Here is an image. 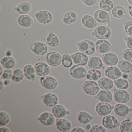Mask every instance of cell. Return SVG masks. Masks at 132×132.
Instances as JSON below:
<instances>
[{
  "mask_svg": "<svg viewBox=\"0 0 132 132\" xmlns=\"http://www.w3.org/2000/svg\"><path fill=\"white\" fill-rule=\"evenodd\" d=\"M92 35L100 40H107L111 37V31L109 28L101 25L95 29L92 33Z\"/></svg>",
  "mask_w": 132,
  "mask_h": 132,
  "instance_id": "obj_1",
  "label": "cell"
},
{
  "mask_svg": "<svg viewBox=\"0 0 132 132\" xmlns=\"http://www.w3.org/2000/svg\"><path fill=\"white\" fill-rule=\"evenodd\" d=\"M82 88L87 95H95L98 93L100 90L98 84L95 81H87L82 84Z\"/></svg>",
  "mask_w": 132,
  "mask_h": 132,
  "instance_id": "obj_2",
  "label": "cell"
},
{
  "mask_svg": "<svg viewBox=\"0 0 132 132\" xmlns=\"http://www.w3.org/2000/svg\"><path fill=\"white\" fill-rule=\"evenodd\" d=\"M78 48L81 52L88 55L94 54L96 49L95 44L89 40H84L81 42L79 44Z\"/></svg>",
  "mask_w": 132,
  "mask_h": 132,
  "instance_id": "obj_3",
  "label": "cell"
},
{
  "mask_svg": "<svg viewBox=\"0 0 132 132\" xmlns=\"http://www.w3.org/2000/svg\"><path fill=\"white\" fill-rule=\"evenodd\" d=\"M40 82L44 88L48 90L55 89L57 86V79L51 76H44L40 79Z\"/></svg>",
  "mask_w": 132,
  "mask_h": 132,
  "instance_id": "obj_4",
  "label": "cell"
},
{
  "mask_svg": "<svg viewBox=\"0 0 132 132\" xmlns=\"http://www.w3.org/2000/svg\"><path fill=\"white\" fill-rule=\"evenodd\" d=\"M61 55L57 52H48L46 56V61L48 64L53 67L58 66L62 62Z\"/></svg>",
  "mask_w": 132,
  "mask_h": 132,
  "instance_id": "obj_5",
  "label": "cell"
},
{
  "mask_svg": "<svg viewBox=\"0 0 132 132\" xmlns=\"http://www.w3.org/2000/svg\"><path fill=\"white\" fill-rule=\"evenodd\" d=\"M34 68L36 74L39 76H46L50 74L52 71L47 64L41 62L36 63Z\"/></svg>",
  "mask_w": 132,
  "mask_h": 132,
  "instance_id": "obj_6",
  "label": "cell"
},
{
  "mask_svg": "<svg viewBox=\"0 0 132 132\" xmlns=\"http://www.w3.org/2000/svg\"><path fill=\"white\" fill-rule=\"evenodd\" d=\"M114 100L117 102L120 103H125L129 100L130 96L127 92L123 89H115L113 93Z\"/></svg>",
  "mask_w": 132,
  "mask_h": 132,
  "instance_id": "obj_7",
  "label": "cell"
},
{
  "mask_svg": "<svg viewBox=\"0 0 132 132\" xmlns=\"http://www.w3.org/2000/svg\"><path fill=\"white\" fill-rule=\"evenodd\" d=\"M70 74L74 78L81 79L86 76V71L84 67L76 65L70 69Z\"/></svg>",
  "mask_w": 132,
  "mask_h": 132,
  "instance_id": "obj_8",
  "label": "cell"
},
{
  "mask_svg": "<svg viewBox=\"0 0 132 132\" xmlns=\"http://www.w3.org/2000/svg\"><path fill=\"white\" fill-rule=\"evenodd\" d=\"M113 107V106L109 103L103 102L97 104L96 106V110L100 116H104L110 114Z\"/></svg>",
  "mask_w": 132,
  "mask_h": 132,
  "instance_id": "obj_9",
  "label": "cell"
},
{
  "mask_svg": "<svg viewBox=\"0 0 132 132\" xmlns=\"http://www.w3.org/2000/svg\"><path fill=\"white\" fill-rule=\"evenodd\" d=\"M31 51L36 54L43 55L47 52L48 48L45 44L42 42H35L30 46Z\"/></svg>",
  "mask_w": 132,
  "mask_h": 132,
  "instance_id": "obj_10",
  "label": "cell"
},
{
  "mask_svg": "<svg viewBox=\"0 0 132 132\" xmlns=\"http://www.w3.org/2000/svg\"><path fill=\"white\" fill-rule=\"evenodd\" d=\"M96 50L100 54H104L109 52L112 48L110 43L105 40H100L96 42Z\"/></svg>",
  "mask_w": 132,
  "mask_h": 132,
  "instance_id": "obj_11",
  "label": "cell"
},
{
  "mask_svg": "<svg viewBox=\"0 0 132 132\" xmlns=\"http://www.w3.org/2000/svg\"><path fill=\"white\" fill-rule=\"evenodd\" d=\"M73 62L75 64L80 66H85L88 61V58L86 55L82 52H78L71 55Z\"/></svg>",
  "mask_w": 132,
  "mask_h": 132,
  "instance_id": "obj_12",
  "label": "cell"
},
{
  "mask_svg": "<svg viewBox=\"0 0 132 132\" xmlns=\"http://www.w3.org/2000/svg\"><path fill=\"white\" fill-rule=\"evenodd\" d=\"M42 100L44 103L48 107H53L57 104L59 99L55 94L48 93L42 96Z\"/></svg>",
  "mask_w": 132,
  "mask_h": 132,
  "instance_id": "obj_13",
  "label": "cell"
},
{
  "mask_svg": "<svg viewBox=\"0 0 132 132\" xmlns=\"http://www.w3.org/2000/svg\"><path fill=\"white\" fill-rule=\"evenodd\" d=\"M36 18L41 23L48 24L51 22L52 16L51 14L49 11L46 10H42L37 13Z\"/></svg>",
  "mask_w": 132,
  "mask_h": 132,
  "instance_id": "obj_14",
  "label": "cell"
},
{
  "mask_svg": "<svg viewBox=\"0 0 132 132\" xmlns=\"http://www.w3.org/2000/svg\"><path fill=\"white\" fill-rule=\"evenodd\" d=\"M102 123L106 128L113 129L118 126L119 122L115 117L111 115H107L103 118Z\"/></svg>",
  "mask_w": 132,
  "mask_h": 132,
  "instance_id": "obj_15",
  "label": "cell"
},
{
  "mask_svg": "<svg viewBox=\"0 0 132 132\" xmlns=\"http://www.w3.org/2000/svg\"><path fill=\"white\" fill-rule=\"evenodd\" d=\"M38 120L44 125L50 126L54 124L55 121V118L52 113L46 112L40 115L38 118Z\"/></svg>",
  "mask_w": 132,
  "mask_h": 132,
  "instance_id": "obj_16",
  "label": "cell"
},
{
  "mask_svg": "<svg viewBox=\"0 0 132 132\" xmlns=\"http://www.w3.org/2000/svg\"><path fill=\"white\" fill-rule=\"evenodd\" d=\"M95 20L100 23H110V18L109 15L106 11L102 10L96 11L94 14Z\"/></svg>",
  "mask_w": 132,
  "mask_h": 132,
  "instance_id": "obj_17",
  "label": "cell"
},
{
  "mask_svg": "<svg viewBox=\"0 0 132 132\" xmlns=\"http://www.w3.org/2000/svg\"><path fill=\"white\" fill-rule=\"evenodd\" d=\"M102 59L104 64L108 66L116 65L118 62V57L112 52L104 54L102 56Z\"/></svg>",
  "mask_w": 132,
  "mask_h": 132,
  "instance_id": "obj_18",
  "label": "cell"
},
{
  "mask_svg": "<svg viewBox=\"0 0 132 132\" xmlns=\"http://www.w3.org/2000/svg\"><path fill=\"white\" fill-rule=\"evenodd\" d=\"M105 74L107 77L112 80H116L119 78L121 76L120 70L116 66L107 68L105 71Z\"/></svg>",
  "mask_w": 132,
  "mask_h": 132,
  "instance_id": "obj_19",
  "label": "cell"
},
{
  "mask_svg": "<svg viewBox=\"0 0 132 132\" xmlns=\"http://www.w3.org/2000/svg\"><path fill=\"white\" fill-rule=\"evenodd\" d=\"M71 122L66 119L57 118L56 119V126L60 131H68L71 129Z\"/></svg>",
  "mask_w": 132,
  "mask_h": 132,
  "instance_id": "obj_20",
  "label": "cell"
},
{
  "mask_svg": "<svg viewBox=\"0 0 132 132\" xmlns=\"http://www.w3.org/2000/svg\"><path fill=\"white\" fill-rule=\"evenodd\" d=\"M95 98L101 102L109 103L111 102L112 100L113 96L111 92L103 89L98 93L97 95L95 96Z\"/></svg>",
  "mask_w": 132,
  "mask_h": 132,
  "instance_id": "obj_21",
  "label": "cell"
},
{
  "mask_svg": "<svg viewBox=\"0 0 132 132\" xmlns=\"http://www.w3.org/2000/svg\"><path fill=\"white\" fill-rule=\"evenodd\" d=\"M18 23L23 27H30L34 25V22L31 17L27 15H21L18 20Z\"/></svg>",
  "mask_w": 132,
  "mask_h": 132,
  "instance_id": "obj_22",
  "label": "cell"
},
{
  "mask_svg": "<svg viewBox=\"0 0 132 132\" xmlns=\"http://www.w3.org/2000/svg\"><path fill=\"white\" fill-rule=\"evenodd\" d=\"M52 112L55 117L57 118H62L68 114L66 108L61 105H57L54 106Z\"/></svg>",
  "mask_w": 132,
  "mask_h": 132,
  "instance_id": "obj_23",
  "label": "cell"
},
{
  "mask_svg": "<svg viewBox=\"0 0 132 132\" xmlns=\"http://www.w3.org/2000/svg\"><path fill=\"white\" fill-rule=\"evenodd\" d=\"M88 66L92 69H99L104 68L102 60L97 57H93L90 58L88 62Z\"/></svg>",
  "mask_w": 132,
  "mask_h": 132,
  "instance_id": "obj_24",
  "label": "cell"
},
{
  "mask_svg": "<svg viewBox=\"0 0 132 132\" xmlns=\"http://www.w3.org/2000/svg\"><path fill=\"white\" fill-rule=\"evenodd\" d=\"M82 23L84 27L89 29L94 28L97 24V22L95 19L89 15H85L82 17Z\"/></svg>",
  "mask_w": 132,
  "mask_h": 132,
  "instance_id": "obj_25",
  "label": "cell"
},
{
  "mask_svg": "<svg viewBox=\"0 0 132 132\" xmlns=\"http://www.w3.org/2000/svg\"><path fill=\"white\" fill-rule=\"evenodd\" d=\"M114 112L119 116L124 117L129 114L130 109L126 105L119 103L115 106Z\"/></svg>",
  "mask_w": 132,
  "mask_h": 132,
  "instance_id": "obj_26",
  "label": "cell"
},
{
  "mask_svg": "<svg viewBox=\"0 0 132 132\" xmlns=\"http://www.w3.org/2000/svg\"><path fill=\"white\" fill-rule=\"evenodd\" d=\"M1 64L6 69H11L16 65V62L14 58L7 56L2 59L1 61Z\"/></svg>",
  "mask_w": 132,
  "mask_h": 132,
  "instance_id": "obj_27",
  "label": "cell"
},
{
  "mask_svg": "<svg viewBox=\"0 0 132 132\" xmlns=\"http://www.w3.org/2000/svg\"><path fill=\"white\" fill-rule=\"evenodd\" d=\"M24 72L25 77L29 80L35 81L36 77V72L31 65L28 64L24 68Z\"/></svg>",
  "mask_w": 132,
  "mask_h": 132,
  "instance_id": "obj_28",
  "label": "cell"
},
{
  "mask_svg": "<svg viewBox=\"0 0 132 132\" xmlns=\"http://www.w3.org/2000/svg\"><path fill=\"white\" fill-rule=\"evenodd\" d=\"M99 86L102 89L109 90L113 86V81L109 78H104L98 81Z\"/></svg>",
  "mask_w": 132,
  "mask_h": 132,
  "instance_id": "obj_29",
  "label": "cell"
},
{
  "mask_svg": "<svg viewBox=\"0 0 132 132\" xmlns=\"http://www.w3.org/2000/svg\"><path fill=\"white\" fill-rule=\"evenodd\" d=\"M117 66L123 73H130L132 71V64L128 61H120L117 64Z\"/></svg>",
  "mask_w": 132,
  "mask_h": 132,
  "instance_id": "obj_30",
  "label": "cell"
},
{
  "mask_svg": "<svg viewBox=\"0 0 132 132\" xmlns=\"http://www.w3.org/2000/svg\"><path fill=\"white\" fill-rule=\"evenodd\" d=\"M112 16L116 18L121 19L126 16V11L123 7L120 6L115 7L112 11Z\"/></svg>",
  "mask_w": 132,
  "mask_h": 132,
  "instance_id": "obj_31",
  "label": "cell"
},
{
  "mask_svg": "<svg viewBox=\"0 0 132 132\" xmlns=\"http://www.w3.org/2000/svg\"><path fill=\"white\" fill-rule=\"evenodd\" d=\"M77 118L79 122L82 124H86L90 122L93 119V117L88 113L82 111L78 113Z\"/></svg>",
  "mask_w": 132,
  "mask_h": 132,
  "instance_id": "obj_32",
  "label": "cell"
},
{
  "mask_svg": "<svg viewBox=\"0 0 132 132\" xmlns=\"http://www.w3.org/2000/svg\"><path fill=\"white\" fill-rule=\"evenodd\" d=\"M31 5L28 2H23L19 4L16 8L17 12L21 14L28 13L31 10Z\"/></svg>",
  "mask_w": 132,
  "mask_h": 132,
  "instance_id": "obj_33",
  "label": "cell"
},
{
  "mask_svg": "<svg viewBox=\"0 0 132 132\" xmlns=\"http://www.w3.org/2000/svg\"><path fill=\"white\" fill-rule=\"evenodd\" d=\"M77 16L75 13L69 12L66 13L63 18V23L65 24H70L73 23L76 21Z\"/></svg>",
  "mask_w": 132,
  "mask_h": 132,
  "instance_id": "obj_34",
  "label": "cell"
},
{
  "mask_svg": "<svg viewBox=\"0 0 132 132\" xmlns=\"http://www.w3.org/2000/svg\"><path fill=\"white\" fill-rule=\"evenodd\" d=\"M99 5L102 10L106 11H110L115 6L114 3L111 0H101Z\"/></svg>",
  "mask_w": 132,
  "mask_h": 132,
  "instance_id": "obj_35",
  "label": "cell"
},
{
  "mask_svg": "<svg viewBox=\"0 0 132 132\" xmlns=\"http://www.w3.org/2000/svg\"><path fill=\"white\" fill-rule=\"evenodd\" d=\"M101 76V72L98 69H91L86 74V78L91 81H97L100 78Z\"/></svg>",
  "mask_w": 132,
  "mask_h": 132,
  "instance_id": "obj_36",
  "label": "cell"
},
{
  "mask_svg": "<svg viewBox=\"0 0 132 132\" xmlns=\"http://www.w3.org/2000/svg\"><path fill=\"white\" fill-rule=\"evenodd\" d=\"M24 72L20 69H17L13 71L12 80L16 82H19L21 81L24 78Z\"/></svg>",
  "mask_w": 132,
  "mask_h": 132,
  "instance_id": "obj_37",
  "label": "cell"
},
{
  "mask_svg": "<svg viewBox=\"0 0 132 132\" xmlns=\"http://www.w3.org/2000/svg\"><path fill=\"white\" fill-rule=\"evenodd\" d=\"M121 132H132V122L129 119H126L121 122L120 127Z\"/></svg>",
  "mask_w": 132,
  "mask_h": 132,
  "instance_id": "obj_38",
  "label": "cell"
},
{
  "mask_svg": "<svg viewBox=\"0 0 132 132\" xmlns=\"http://www.w3.org/2000/svg\"><path fill=\"white\" fill-rule=\"evenodd\" d=\"M47 42L51 47H55L59 44V39L55 35L50 34L47 38Z\"/></svg>",
  "mask_w": 132,
  "mask_h": 132,
  "instance_id": "obj_39",
  "label": "cell"
},
{
  "mask_svg": "<svg viewBox=\"0 0 132 132\" xmlns=\"http://www.w3.org/2000/svg\"><path fill=\"white\" fill-rule=\"evenodd\" d=\"M114 83L117 88L120 89H126L129 87V84L127 81L122 78L115 80Z\"/></svg>",
  "mask_w": 132,
  "mask_h": 132,
  "instance_id": "obj_40",
  "label": "cell"
},
{
  "mask_svg": "<svg viewBox=\"0 0 132 132\" xmlns=\"http://www.w3.org/2000/svg\"><path fill=\"white\" fill-rule=\"evenodd\" d=\"M73 62L72 58L68 54L66 53L63 55L62 59V63L64 67L70 68L72 65Z\"/></svg>",
  "mask_w": 132,
  "mask_h": 132,
  "instance_id": "obj_41",
  "label": "cell"
},
{
  "mask_svg": "<svg viewBox=\"0 0 132 132\" xmlns=\"http://www.w3.org/2000/svg\"><path fill=\"white\" fill-rule=\"evenodd\" d=\"M10 118L8 113L4 111L0 112V125L5 126L10 122Z\"/></svg>",
  "mask_w": 132,
  "mask_h": 132,
  "instance_id": "obj_42",
  "label": "cell"
},
{
  "mask_svg": "<svg viewBox=\"0 0 132 132\" xmlns=\"http://www.w3.org/2000/svg\"><path fill=\"white\" fill-rule=\"evenodd\" d=\"M122 57L126 61L132 62V49H127L121 53Z\"/></svg>",
  "mask_w": 132,
  "mask_h": 132,
  "instance_id": "obj_43",
  "label": "cell"
},
{
  "mask_svg": "<svg viewBox=\"0 0 132 132\" xmlns=\"http://www.w3.org/2000/svg\"><path fill=\"white\" fill-rule=\"evenodd\" d=\"M123 24L126 33L128 35L132 36V21H124Z\"/></svg>",
  "mask_w": 132,
  "mask_h": 132,
  "instance_id": "obj_44",
  "label": "cell"
},
{
  "mask_svg": "<svg viewBox=\"0 0 132 132\" xmlns=\"http://www.w3.org/2000/svg\"><path fill=\"white\" fill-rule=\"evenodd\" d=\"M13 74V72L11 69H6L4 71L0 78L2 79H10L12 78Z\"/></svg>",
  "mask_w": 132,
  "mask_h": 132,
  "instance_id": "obj_45",
  "label": "cell"
},
{
  "mask_svg": "<svg viewBox=\"0 0 132 132\" xmlns=\"http://www.w3.org/2000/svg\"><path fill=\"white\" fill-rule=\"evenodd\" d=\"M90 132H106L107 130L103 127L100 125H96L92 127Z\"/></svg>",
  "mask_w": 132,
  "mask_h": 132,
  "instance_id": "obj_46",
  "label": "cell"
},
{
  "mask_svg": "<svg viewBox=\"0 0 132 132\" xmlns=\"http://www.w3.org/2000/svg\"><path fill=\"white\" fill-rule=\"evenodd\" d=\"M98 1L99 0H82L83 3L88 6L95 5Z\"/></svg>",
  "mask_w": 132,
  "mask_h": 132,
  "instance_id": "obj_47",
  "label": "cell"
},
{
  "mask_svg": "<svg viewBox=\"0 0 132 132\" xmlns=\"http://www.w3.org/2000/svg\"><path fill=\"white\" fill-rule=\"evenodd\" d=\"M126 43L127 47L132 49V36L127 37L126 40Z\"/></svg>",
  "mask_w": 132,
  "mask_h": 132,
  "instance_id": "obj_48",
  "label": "cell"
},
{
  "mask_svg": "<svg viewBox=\"0 0 132 132\" xmlns=\"http://www.w3.org/2000/svg\"><path fill=\"white\" fill-rule=\"evenodd\" d=\"M72 132H85V130L81 127H77L73 128L71 130Z\"/></svg>",
  "mask_w": 132,
  "mask_h": 132,
  "instance_id": "obj_49",
  "label": "cell"
},
{
  "mask_svg": "<svg viewBox=\"0 0 132 132\" xmlns=\"http://www.w3.org/2000/svg\"><path fill=\"white\" fill-rule=\"evenodd\" d=\"M0 131L1 132H10V130L9 128L3 127L0 128Z\"/></svg>",
  "mask_w": 132,
  "mask_h": 132,
  "instance_id": "obj_50",
  "label": "cell"
},
{
  "mask_svg": "<svg viewBox=\"0 0 132 132\" xmlns=\"http://www.w3.org/2000/svg\"><path fill=\"white\" fill-rule=\"evenodd\" d=\"M91 128H92V126L89 123H86L84 126V128L86 130H89L91 129Z\"/></svg>",
  "mask_w": 132,
  "mask_h": 132,
  "instance_id": "obj_51",
  "label": "cell"
},
{
  "mask_svg": "<svg viewBox=\"0 0 132 132\" xmlns=\"http://www.w3.org/2000/svg\"><path fill=\"white\" fill-rule=\"evenodd\" d=\"M0 81H1V85H0V89H1V90H3L5 88V86H4V82L2 81V79H0Z\"/></svg>",
  "mask_w": 132,
  "mask_h": 132,
  "instance_id": "obj_52",
  "label": "cell"
},
{
  "mask_svg": "<svg viewBox=\"0 0 132 132\" xmlns=\"http://www.w3.org/2000/svg\"><path fill=\"white\" fill-rule=\"evenodd\" d=\"M128 9L129 10V13L130 15L132 17V6H128Z\"/></svg>",
  "mask_w": 132,
  "mask_h": 132,
  "instance_id": "obj_53",
  "label": "cell"
},
{
  "mask_svg": "<svg viewBox=\"0 0 132 132\" xmlns=\"http://www.w3.org/2000/svg\"><path fill=\"white\" fill-rule=\"evenodd\" d=\"M10 81L9 79H5L4 81V85L6 86L8 85H10Z\"/></svg>",
  "mask_w": 132,
  "mask_h": 132,
  "instance_id": "obj_54",
  "label": "cell"
},
{
  "mask_svg": "<svg viewBox=\"0 0 132 132\" xmlns=\"http://www.w3.org/2000/svg\"><path fill=\"white\" fill-rule=\"evenodd\" d=\"M3 66L2 65H1V73H0V75L1 76L3 74Z\"/></svg>",
  "mask_w": 132,
  "mask_h": 132,
  "instance_id": "obj_55",
  "label": "cell"
},
{
  "mask_svg": "<svg viewBox=\"0 0 132 132\" xmlns=\"http://www.w3.org/2000/svg\"><path fill=\"white\" fill-rule=\"evenodd\" d=\"M128 80L130 82H132V76H129L128 77Z\"/></svg>",
  "mask_w": 132,
  "mask_h": 132,
  "instance_id": "obj_56",
  "label": "cell"
},
{
  "mask_svg": "<svg viewBox=\"0 0 132 132\" xmlns=\"http://www.w3.org/2000/svg\"><path fill=\"white\" fill-rule=\"evenodd\" d=\"M127 1L130 5H132V0H127Z\"/></svg>",
  "mask_w": 132,
  "mask_h": 132,
  "instance_id": "obj_57",
  "label": "cell"
}]
</instances>
